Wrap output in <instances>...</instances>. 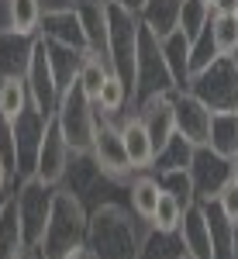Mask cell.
I'll return each mask as SVG.
<instances>
[{
	"mask_svg": "<svg viewBox=\"0 0 238 259\" xmlns=\"http://www.w3.org/2000/svg\"><path fill=\"white\" fill-rule=\"evenodd\" d=\"M145 228L149 225L135 218L128 204H104L90 211L86 249L93 252V259H141Z\"/></svg>",
	"mask_w": 238,
	"mask_h": 259,
	"instance_id": "6da1fadb",
	"label": "cell"
},
{
	"mask_svg": "<svg viewBox=\"0 0 238 259\" xmlns=\"http://www.w3.org/2000/svg\"><path fill=\"white\" fill-rule=\"evenodd\" d=\"M86 232H90V211L83 207V200L76 194L59 187L56 200H52V218L45 225V239L38 245L41 259H66L69 252L83 249Z\"/></svg>",
	"mask_w": 238,
	"mask_h": 259,
	"instance_id": "7a4b0ae2",
	"label": "cell"
},
{
	"mask_svg": "<svg viewBox=\"0 0 238 259\" xmlns=\"http://www.w3.org/2000/svg\"><path fill=\"white\" fill-rule=\"evenodd\" d=\"M138 38H141V21L138 11L124 7L118 0H107V62L111 73L131 87L135 97V59H138Z\"/></svg>",
	"mask_w": 238,
	"mask_h": 259,
	"instance_id": "3957f363",
	"label": "cell"
},
{
	"mask_svg": "<svg viewBox=\"0 0 238 259\" xmlns=\"http://www.w3.org/2000/svg\"><path fill=\"white\" fill-rule=\"evenodd\" d=\"M56 124H59L62 139L73 152H90L93 149V139H97V124H100V114H97V100L86 97V90L73 83L66 87L59 97V107H56Z\"/></svg>",
	"mask_w": 238,
	"mask_h": 259,
	"instance_id": "277c9868",
	"label": "cell"
},
{
	"mask_svg": "<svg viewBox=\"0 0 238 259\" xmlns=\"http://www.w3.org/2000/svg\"><path fill=\"white\" fill-rule=\"evenodd\" d=\"M56 190L59 187H52V183H45L38 177H24L14 183V211H18L21 235H24L28 249H38L41 239H45V225L52 218Z\"/></svg>",
	"mask_w": 238,
	"mask_h": 259,
	"instance_id": "5b68a950",
	"label": "cell"
},
{
	"mask_svg": "<svg viewBox=\"0 0 238 259\" xmlns=\"http://www.w3.org/2000/svg\"><path fill=\"white\" fill-rule=\"evenodd\" d=\"M197 100H204L211 111H238V59H218L194 73L186 87Z\"/></svg>",
	"mask_w": 238,
	"mask_h": 259,
	"instance_id": "8992f818",
	"label": "cell"
},
{
	"mask_svg": "<svg viewBox=\"0 0 238 259\" xmlns=\"http://www.w3.org/2000/svg\"><path fill=\"white\" fill-rule=\"evenodd\" d=\"M156 94H176V83H173V73H169L162 41L152 31L141 28L138 59H135V107L145 97H156Z\"/></svg>",
	"mask_w": 238,
	"mask_h": 259,
	"instance_id": "52a82bcc",
	"label": "cell"
},
{
	"mask_svg": "<svg viewBox=\"0 0 238 259\" xmlns=\"http://www.w3.org/2000/svg\"><path fill=\"white\" fill-rule=\"evenodd\" d=\"M45 124L49 118H41L35 107H28L14 124H7L11 132V166H14V183L24 177H35L38 166V149L45 139Z\"/></svg>",
	"mask_w": 238,
	"mask_h": 259,
	"instance_id": "ba28073f",
	"label": "cell"
},
{
	"mask_svg": "<svg viewBox=\"0 0 238 259\" xmlns=\"http://www.w3.org/2000/svg\"><path fill=\"white\" fill-rule=\"evenodd\" d=\"M24 83H28V94H31V107L38 111L41 118H52L56 107H59V83H56V73H52V62H49V49L45 41L38 38L35 45V56H31V66L24 73Z\"/></svg>",
	"mask_w": 238,
	"mask_h": 259,
	"instance_id": "9c48e42d",
	"label": "cell"
},
{
	"mask_svg": "<svg viewBox=\"0 0 238 259\" xmlns=\"http://www.w3.org/2000/svg\"><path fill=\"white\" fill-rule=\"evenodd\" d=\"M190 177H194L197 200H218V194L231 183V159H224L211 145H197L194 162H190Z\"/></svg>",
	"mask_w": 238,
	"mask_h": 259,
	"instance_id": "30bf717a",
	"label": "cell"
},
{
	"mask_svg": "<svg viewBox=\"0 0 238 259\" xmlns=\"http://www.w3.org/2000/svg\"><path fill=\"white\" fill-rule=\"evenodd\" d=\"M90 156L97 159V166L114 180H131L135 177V166L128 159V149H124V139H121L118 121H104L97 124V139H93V149Z\"/></svg>",
	"mask_w": 238,
	"mask_h": 259,
	"instance_id": "8fae6325",
	"label": "cell"
},
{
	"mask_svg": "<svg viewBox=\"0 0 238 259\" xmlns=\"http://www.w3.org/2000/svg\"><path fill=\"white\" fill-rule=\"evenodd\" d=\"M173 114H176V132L183 139H190L194 145H207L214 111L204 100H197L190 90H176L173 94Z\"/></svg>",
	"mask_w": 238,
	"mask_h": 259,
	"instance_id": "7c38bea8",
	"label": "cell"
},
{
	"mask_svg": "<svg viewBox=\"0 0 238 259\" xmlns=\"http://www.w3.org/2000/svg\"><path fill=\"white\" fill-rule=\"evenodd\" d=\"M69 159H73V149L66 145L56 118H49V124H45V139H41V149H38L35 177L45 180V183H52V187H59L62 177H66V169H69Z\"/></svg>",
	"mask_w": 238,
	"mask_h": 259,
	"instance_id": "4fadbf2b",
	"label": "cell"
},
{
	"mask_svg": "<svg viewBox=\"0 0 238 259\" xmlns=\"http://www.w3.org/2000/svg\"><path fill=\"white\" fill-rule=\"evenodd\" d=\"M135 114L145 121L149 135H152V145L156 152L166 145V142L176 135V114H173V94H156V97H145L135 107Z\"/></svg>",
	"mask_w": 238,
	"mask_h": 259,
	"instance_id": "5bb4252c",
	"label": "cell"
},
{
	"mask_svg": "<svg viewBox=\"0 0 238 259\" xmlns=\"http://www.w3.org/2000/svg\"><path fill=\"white\" fill-rule=\"evenodd\" d=\"M38 38L52 41V45H69V49H79V52H90V41H86V31L79 24V14L69 7V11H52L41 18V31Z\"/></svg>",
	"mask_w": 238,
	"mask_h": 259,
	"instance_id": "9a60e30c",
	"label": "cell"
},
{
	"mask_svg": "<svg viewBox=\"0 0 238 259\" xmlns=\"http://www.w3.org/2000/svg\"><path fill=\"white\" fill-rule=\"evenodd\" d=\"M121 128V139H124V149H128V159L135 166V173H152V162H156V145H152V135L145 128V121L138 114L131 118H114Z\"/></svg>",
	"mask_w": 238,
	"mask_h": 259,
	"instance_id": "2e32d148",
	"label": "cell"
},
{
	"mask_svg": "<svg viewBox=\"0 0 238 259\" xmlns=\"http://www.w3.org/2000/svg\"><path fill=\"white\" fill-rule=\"evenodd\" d=\"M179 235H183L186 259H214L211 225H207V214H204V207H200V204L186 207V214H183V225H179Z\"/></svg>",
	"mask_w": 238,
	"mask_h": 259,
	"instance_id": "e0dca14e",
	"label": "cell"
},
{
	"mask_svg": "<svg viewBox=\"0 0 238 259\" xmlns=\"http://www.w3.org/2000/svg\"><path fill=\"white\" fill-rule=\"evenodd\" d=\"M38 38L18 35V31H0V76H24Z\"/></svg>",
	"mask_w": 238,
	"mask_h": 259,
	"instance_id": "ac0fdd59",
	"label": "cell"
},
{
	"mask_svg": "<svg viewBox=\"0 0 238 259\" xmlns=\"http://www.w3.org/2000/svg\"><path fill=\"white\" fill-rule=\"evenodd\" d=\"M179 4L183 0H145L138 7V21L145 31H152L159 41L179 31Z\"/></svg>",
	"mask_w": 238,
	"mask_h": 259,
	"instance_id": "d6986e66",
	"label": "cell"
},
{
	"mask_svg": "<svg viewBox=\"0 0 238 259\" xmlns=\"http://www.w3.org/2000/svg\"><path fill=\"white\" fill-rule=\"evenodd\" d=\"M73 11L79 14V24L86 31L90 49L107 56V0H76Z\"/></svg>",
	"mask_w": 238,
	"mask_h": 259,
	"instance_id": "ffe728a7",
	"label": "cell"
},
{
	"mask_svg": "<svg viewBox=\"0 0 238 259\" xmlns=\"http://www.w3.org/2000/svg\"><path fill=\"white\" fill-rule=\"evenodd\" d=\"M159 197H162V187H159L156 173H135L131 177V183H128V207L135 211L138 221H145V225L152 221Z\"/></svg>",
	"mask_w": 238,
	"mask_h": 259,
	"instance_id": "44dd1931",
	"label": "cell"
},
{
	"mask_svg": "<svg viewBox=\"0 0 238 259\" xmlns=\"http://www.w3.org/2000/svg\"><path fill=\"white\" fill-rule=\"evenodd\" d=\"M162 52H166V62H169V73H173L176 90H186L190 80H194V69H190V38L183 31H173L169 38H162Z\"/></svg>",
	"mask_w": 238,
	"mask_h": 259,
	"instance_id": "7402d4cb",
	"label": "cell"
},
{
	"mask_svg": "<svg viewBox=\"0 0 238 259\" xmlns=\"http://www.w3.org/2000/svg\"><path fill=\"white\" fill-rule=\"evenodd\" d=\"M28 107H31V94L24 76H0V121L14 124Z\"/></svg>",
	"mask_w": 238,
	"mask_h": 259,
	"instance_id": "603a6c76",
	"label": "cell"
},
{
	"mask_svg": "<svg viewBox=\"0 0 238 259\" xmlns=\"http://www.w3.org/2000/svg\"><path fill=\"white\" fill-rule=\"evenodd\" d=\"M207 145L214 152H221L224 159H235L238 156V111H214Z\"/></svg>",
	"mask_w": 238,
	"mask_h": 259,
	"instance_id": "cb8c5ba5",
	"label": "cell"
},
{
	"mask_svg": "<svg viewBox=\"0 0 238 259\" xmlns=\"http://www.w3.org/2000/svg\"><path fill=\"white\" fill-rule=\"evenodd\" d=\"M41 18H45V11H41L38 0H7V31L38 38Z\"/></svg>",
	"mask_w": 238,
	"mask_h": 259,
	"instance_id": "d4e9b609",
	"label": "cell"
},
{
	"mask_svg": "<svg viewBox=\"0 0 238 259\" xmlns=\"http://www.w3.org/2000/svg\"><path fill=\"white\" fill-rule=\"evenodd\" d=\"M207 214L211 225V242H214V259H231V239H235V225L224 218V211L218 207V200H197Z\"/></svg>",
	"mask_w": 238,
	"mask_h": 259,
	"instance_id": "484cf974",
	"label": "cell"
},
{
	"mask_svg": "<svg viewBox=\"0 0 238 259\" xmlns=\"http://www.w3.org/2000/svg\"><path fill=\"white\" fill-rule=\"evenodd\" d=\"M141 259H186L183 235H179V232L145 228V239H141Z\"/></svg>",
	"mask_w": 238,
	"mask_h": 259,
	"instance_id": "4316f807",
	"label": "cell"
},
{
	"mask_svg": "<svg viewBox=\"0 0 238 259\" xmlns=\"http://www.w3.org/2000/svg\"><path fill=\"white\" fill-rule=\"evenodd\" d=\"M45 41V38H41ZM45 49H49V62H52V73H56V83H59V90L66 87H73L79 76V62L86 52H79V49H69V45H52V41H45Z\"/></svg>",
	"mask_w": 238,
	"mask_h": 259,
	"instance_id": "83f0119b",
	"label": "cell"
},
{
	"mask_svg": "<svg viewBox=\"0 0 238 259\" xmlns=\"http://www.w3.org/2000/svg\"><path fill=\"white\" fill-rule=\"evenodd\" d=\"M194 152H197V145L190 139H183V135H173V139L166 142L162 149L156 152V162H152V173H166V169H190V162H194Z\"/></svg>",
	"mask_w": 238,
	"mask_h": 259,
	"instance_id": "f1b7e54d",
	"label": "cell"
},
{
	"mask_svg": "<svg viewBox=\"0 0 238 259\" xmlns=\"http://www.w3.org/2000/svg\"><path fill=\"white\" fill-rule=\"evenodd\" d=\"M111 76V62H107V56L104 52H86L83 56V62H79V76H76V83L86 90V97L90 100H97L100 97V87H104V80Z\"/></svg>",
	"mask_w": 238,
	"mask_h": 259,
	"instance_id": "f546056e",
	"label": "cell"
},
{
	"mask_svg": "<svg viewBox=\"0 0 238 259\" xmlns=\"http://www.w3.org/2000/svg\"><path fill=\"white\" fill-rule=\"evenodd\" d=\"M24 252H28V245H24L21 221H18V211H14V197H11L7 211L0 214V259H21Z\"/></svg>",
	"mask_w": 238,
	"mask_h": 259,
	"instance_id": "4dcf8cb0",
	"label": "cell"
},
{
	"mask_svg": "<svg viewBox=\"0 0 238 259\" xmlns=\"http://www.w3.org/2000/svg\"><path fill=\"white\" fill-rule=\"evenodd\" d=\"M211 38L224 59H238V18L235 14H214L211 18Z\"/></svg>",
	"mask_w": 238,
	"mask_h": 259,
	"instance_id": "1f68e13d",
	"label": "cell"
},
{
	"mask_svg": "<svg viewBox=\"0 0 238 259\" xmlns=\"http://www.w3.org/2000/svg\"><path fill=\"white\" fill-rule=\"evenodd\" d=\"M211 18H214V11H211L204 0H183V4H179V31L190 41L200 38V35L207 31Z\"/></svg>",
	"mask_w": 238,
	"mask_h": 259,
	"instance_id": "d6a6232c",
	"label": "cell"
},
{
	"mask_svg": "<svg viewBox=\"0 0 238 259\" xmlns=\"http://www.w3.org/2000/svg\"><path fill=\"white\" fill-rule=\"evenodd\" d=\"M183 214H186V204L162 190V197H159V204H156V214H152V221H149V228H159V232H179Z\"/></svg>",
	"mask_w": 238,
	"mask_h": 259,
	"instance_id": "836d02e7",
	"label": "cell"
},
{
	"mask_svg": "<svg viewBox=\"0 0 238 259\" xmlns=\"http://www.w3.org/2000/svg\"><path fill=\"white\" fill-rule=\"evenodd\" d=\"M159 187L166 190V194H173L179 197L186 207H194L197 204V194H194V177H190V169H166V173H156Z\"/></svg>",
	"mask_w": 238,
	"mask_h": 259,
	"instance_id": "e575fe53",
	"label": "cell"
},
{
	"mask_svg": "<svg viewBox=\"0 0 238 259\" xmlns=\"http://www.w3.org/2000/svg\"><path fill=\"white\" fill-rule=\"evenodd\" d=\"M214 59H218V49H214V38H211V24H207V31L190 41V69L200 73L204 66H211Z\"/></svg>",
	"mask_w": 238,
	"mask_h": 259,
	"instance_id": "d590c367",
	"label": "cell"
},
{
	"mask_svg": "<svg viewBox=\"0 0 238 259\" xmlns=\"http://www.w3.org/2000/svg\"><path fill=\"white\" fill-rule=\"evenodd\" d=\"M218 207L224 211V218L231 221V225H238V183H235V180L218 194Z\"/></svg>",
	"mask_w": 238,
	"mask_h": 259,
	"instance_id": "8d00e7d4",
	"label": "cell"
},
{
	"mask_svg": "<svg viewBox=\"0 0 238 259\" xmlns=\"http://www.w3.org/2000/svg\"><path fill=\"white\" fill-rule=\"evenodd\" d=\"M11 180H14V169H11L7 156L0 152V194H7V190H11Z\"/></svg>",
	"mask_w": 238,
	"mask_h": 259,
	"instance_id": "74e56055",
	"label": "cell"
},
{
	"mask_svg": "<svg viewBox=\"0 0 238 259\" xmlns=\"http://www.w3.org/2000/svg\"><path fill=\"white\" fill-rule=\"evenodd\" d=\"M38 4H41V11H45V14H52V11H69L76 0H38Z\"/></svg>",
	"mask_w": 238,
	"mask_h": 259,
	"instance_id": "f35d334b",
	"label": "cell"
},
{
	"mask_svg": "<svg viewBox=\"0 0 238 259\" xmlns=\"http://www.w3.org/2000/svg\"><path fill=\"white\" fill-rule=\"evenodd\" d=\"M235 7H238V0H218V11L214 14H235Z\"/></svg>",
	"mask_w": 238,
	"mask_h": 259,
	"instance_id": "ab89813d",
	"label": "cell"
},
{
	"mask_svg": "<svg viewBox=\"0 0 238 259\" xmlns=\"http://www.w3.org/2000/svg\"><path fill=\"white\" fill-rule=\"evenodd\" d=\"M66 259H93V252H90V249L83 245V249H76V252H69Z\"/></svg>",
	"mask_w": 238,
	"mask_h": 259,
	"instance_id": "60d3db41",
	"label": "cell"
},
{
	"mask_svg": "<svg viewBox=\"0 0 238 259\" xmlns=\"http://www.w3.org/2000/svg\"><path fill=\"white\" fill-rule=\"evenodd\" d=\"M118 4H124V7H131V11H138V7L145 4V0H118Z\"/></svg>",
	"mask_w": 238,
	"mask_h": 259,
	"instance_id": "b9f144b4",
	"label": "cell"
},
{
	"mask_svg": "<svg viewBox=\"0 0 238 259\" xmlns=\"http://www.w3.org/2000/svg\"><path fill=\"white\" fill-rule=\"evenodd\" d=\"M11 197H14V194H0V214L7 211V204H11Z\"/></svg>",
	"mask_w": 238,
	"mask_h": 259,
	"instance_id": "7bdbcfd3",
	"label": "cell"
},
{
	"mask_svg": "<svg viewBox=\"0 0 238 259\" xmlns=\"http://www.w3.org/2000/svg\"><path fill=\"white\" fill-rule=\"evenodd\" d=\"M231 259H238V225H235V239H231Z\"/></svg>",
	"mask_w": 238,
	"mask_h": 259,
	"instance_id": "ee69618b",
	"label": "cell"
},
{
	"mask_svg": "<svg viewBox=\"0 0 238 259\" xmlns=\"http://www.w3.org/2000/svg\"><path fill=\"white\" fill-rule=\"evenodd\" d=\"M231 180H235V183H238V156H235V159H231Z\"/></svg>",
	"mask_w": 238,
	"mask_h": 259,
	"instance_id": "f6af8a7d",
	"label": "cell"
},
{
	"mask_svg": "<svg viewBox=\"0 0 238 259\" xmlns=\"http://www.w3.org/2000/svg\"><path fill=\"white\" fill-rule=\"evenodd\" d=\"M204 4H207V7H211V11H218V0H204Z\"/></svg>",
	"mask_w": 238,
	"mask_h": 259,
	"instance_id": "bcb514c9",
	"label": "cell"
},
{
	"mask_svg": "<svg viewBox=\"0 0 238 259\" xmlns=\"http://www.w3.org/2000/svg\"><path fill=\"white\" fill-rule=\"evenodd\" d=\"M235 18H238V7H235Z\"/></svg>",
	"mask_w": 238,
	"mask_h": 259,
	"instance_id": "7dc6e473",
	"label": "cell"
}]
</instances>
